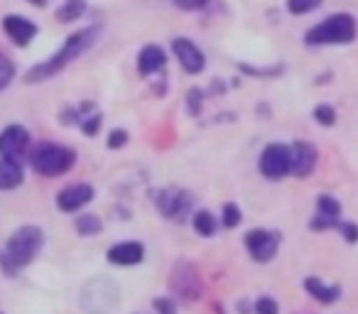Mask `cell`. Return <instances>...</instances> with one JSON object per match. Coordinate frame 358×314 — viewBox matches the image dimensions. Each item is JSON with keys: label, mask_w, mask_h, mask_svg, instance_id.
I'll return each instance as SVG.
<instances>
[{"label": "cell", "mask_w": 358, "mask_h": 314, "mask_svg": "<svg viewBox=\"0 0 358 314\" xmlns=\"http://www.w3.org/2000/svg\"><path fill=\"white\" fill-rule=\"evenodd\" d=\"M319 6H322V0H287V8L292 15H302V13H309Z\"/></svg>", "instance_id": "603a6c76"}, {"label": "cell", "mask_w": 358, "mask_h": 314, "mask_svg": "<svg viewBox=\"0 0 358 314\" xmlns=\"http://www.w3.org/2000/svg\"><path fill=\"white\" fill-rule=\"evenodd\" d=\"M201 110V91L199 89H192L189 91V113L192 115H199Z\"/></svg>", "instance_id": "f1b7e54d"}, {"label": "cell", "mask_w": 358, "mask_h": 314, "mask_svg": "<svg viewBox=\"0 0 358 314\" xmlns=\"http://www.w3.org/2000/svg\"><path fill=\"white\" fill-rule=\"evenodd\" d=\"M3 27H6L8 37L20 47L30 45V40L37 35L35 22H30L27 17H20V15H8L6 20H3Z\"/></svg>", "instance_id": "7c38bea8"}, {"label": "cell", "mask_w": 358, "mask_h": 314, "mask_svg": "<svg viewBox=\"0 0 358 314\" xmlns=\"http://www.w3.org/2000/svg\"><path fill=\"white\" fill-rule=\"evenodd\" d=\"M13 76H15V64H13L6 55H0V91L10 84Z\"/></svg>", "instance_id": "7402d4cb"}, {"label": "cell", "mask_w": 358, "mask_h": 314, "mask_svg": "<svg viewBox=\"0 0 358 314\" xmlns=\"http://www.w3.org/2000/svg\"><path fill=\"white\" fill-rule=\"evenodd\" d=\"M162 66H164V52L159 50V47L150 45V47H145V50L140 52L138 69H140V74H143V76L155 74V71H159Z\"/></svg>", "instance_id": "2e32d148"}, {"label": "cell", "mask_w": 358, "mask_h": 314, "mask_svg": "<svg viewBox=\"0 0 358 314\" xmlns=\"http://www.w3.org/2000/svg\"><path fill=\"white\" fill-rule=\"evenodd\" d=\"M157 206L162 209L164 216L169 219H182V214H187V209L192 206V197L187 192H159Z\"/></svg>", "instance_id": "8fae6325"}, {"label": "cell", "mask_w": 358, "mask_h": 314, "mask_svg": "<svg viewBox=\"0 0 358 314\" xmlns=\"http://www.w3.org/2000/svg\"><path fill=\"white\" fill-rule=\"evenodd\" d=\"M30 148V133L22 125H10L0 133V155L22 160V155Z\"/></svg>", "instance_id": "ba28073f"}, {"label": "cell", "mask_w": 358, "mask_h": 314, "mask_svg": "<svg viewBox=\"0 0 358 314\" xmlns=\"http://www.w3.org/2000/svg\"><path fill=\"white\" fill-rule=\"evenodd\" d=\"M172 50L174 55H177L179 64L185 66V71H189V74H199L201 69H204V55H201V50L194 45L192 40H187V37H177V40L172 42Z\"/></svg>", "instance_id": "9c48e42d"}, {"label": "cell", "mask_w": 358, "mask_h": 314, "mask_svg": "<svg viewBox=\"0 0 358 314\" xmlns=\"http://www.w3.org/2000/svg\"><path fill=\"white\" fill-rule=\"evenodd\" d=\"M94 199V187L89 185H74V187H66L57 194V206L66 214L71 211H79L81 206H86L89 201Z\"/></svg>", "instance_id": "30bf717a"}, {"label": "cell", "mask_w": 358, "mask_h": 314, "mask_svg": "<svg viewBox=\"0 0 358 314\" xmlns=\"http://www.w3.org/2000/svg\"><path fill=\"white\" fill-rule=\"evenodd\" d=\"M155 309H157L159 314H174V304L169 302V299H155Z\"/></svg>", "instance_id": "d6a6232c"}, {"label": "cell", "mask_w": 358, "mask_h": 314, "mask_svg": "<svg viewBox=\"0 0 358 314\" xmlns=\"http://www.w3.org/2000/svg\"><path fill=\"white\" fill-rule=\"evenodd\" d=\"M125 143H128V133H125V130H113V133L108 135V148L110 150L123 148Z\"/></svg>", "instance_id": "4316f807"}, {"label": "cell", "mask_w": 358, "mask_h": 314, "mask_svg": "<svg viewBox=\"0 0 358 314\" xmlns=\"http://www.w3.org/2000/svg\"><path fill=\"white\" fill-rule=\"evenodd\" d=\"M84 10H86L84 0H64V6L57 10V20L59 22H74V20H79Z\"/></svg>", "instance_id": "ac0fdd59"}, {"label": "cell", "mask_w": 358, "mask_h": 314, "mask_svg": "<svg viewBox=\"0 0 358 314\" xmlns=\"http://www.w3.org/2000/svg\"><path fill=\"white\" fill-rule=\"evenodd\" d=\"M42 243H45L42 229H37V226H22V229H17L15 234L10 236V241H8L6 258H3L8 270L13 273V268H20V265L30 263L37 255V250L42 248Z\"/></svg>", "instance_id": "3957f363"}, {"label": "cell", "mask_w": 358, "mask_h": 314, "mask_svg": "<svg viewBox=\"0 0 358 314\" xmlns=\"http://www.w3.org/2000/svg\"><path fill=\"white\" fill-rule=\"evenodd\" d=\"M356 40V20L348 13L329 15L322 25L307 32L309 45H348Z\"/></svg>", "instance_id": "7a4b0ae2"}, {"label": "cell", "mask_w": 358, "mask_h": 314, "mask_svg": "<svg viewBox=\"0 0 358 314\" xmlns=\"http://www.w3.org/2000/svg\"><path fill=\"white\" fill-rule=\"evenodd\" d=\"M241 224V209L236 204H226L224 206V226L226 229H234Z\"/></svg>", "instance_id": "cb8c5ba5"}, {"label": "cell", "mask_w": 358, "mask_h": 314, "mask_svg": "<svg viewBox=\"0 0 358 314\" xmlns=\"http://www.w3.org/2000/svg\"><path fill=\"white\" fill-rule=\"evenodd\" d=\"M278 245H280V236L270 234V231L258 229L245 236V248H248V253L253 255L255 260H260V263H268V260L278 253Z\"/></svg>", "instance_id": "52a82bcc"}, {"label": "cell", "mask_w": 358, "mask_h": 314, "mask_svg": "<svg viewBox=\"0 0 358 314\" xmlns=\"http://www.w3.org/2000/svg\"><path fill=\"white\" fill-rule=\"evenodd\" d=\"M17 185H22L20 160L0 155V190H15Z\"/></svg>", "instance_id": "9a60e30c"}, {"label": "cell", "mask_w": 358, "mask_h": 314, "mask_svg": "<svg viewBox=\"0 0 358 314\" xmlns=\"http://www.w3.org/2000/svg\"><path fill=\"white\" fill-rule=\"evenodd\" d=\"M292 170V150L285 145H268L260 155V172L268 180H282Z\"/></svg>", "instance_id": "5b68a950"}, {"label": "cell", "mask_w": 358, "mask_h": 314, "mask_svg": "<svg viewBox=\"0 0 358 314\" xmlns=\"http://www.w3.org/2000/svg\"><path fill=\"white\" fill-rule=\"evenodd\" d=\"M255 314H278V302L270 297H260L255 302Z\"/></svg>", "instance_id": "484cf974"}, {"label": "cell", "mask_w": 358, "mask_h": 314, "mask_svg": "<svg viewBox=\"0 0 358 314\" xmlns=\"http://www.w3.org/2000/svg\"><path fill=\"white\" fill-rule=\"evenodd\" d=\"M101 35V27L94 25V27H84V30L74 32V35L69 37V40L64 42V47H62L57 55H52L47 62H42V64L32 66L30 71H27L25 81L27 84H40V81H47L52 79L55 74H59L64 66H69L74 59H79L81 55H84L86 50H89L91 45H94L96 40H99Z\"/></svg>", "instance_id": "6da1fadb"}, {"label": "cell", "mask_w": 358, "mask_h": 314, "mask_svg": "<svg viewBox=\"0 0 358 314\" xmlns=\"http://www.w3.org/2000/svg\"><path fill=\"white\" fill-rule=\"evenodd\" d=\"M317 165V148H312L309 143H294L292 148V170L297 177H307Z\"/></svg>", "instance_id": "4fadbf2b"}, {"label": "cell", "mask_w": 358, "mask_h": 314, "mask_svg": "<svg viewBox=\"0 0 358 314\" xmlns=\"http://www.w3.org/2000/svg\"><path fill=\"white\" fill-rule=\"evenodd\" d=\"M194 229L199 236H214L216 231V219L209 211H196L194 214Z\"/></svg>", "instance_id": "d6986e66"}, {"label": "cell", "mask_w": 358, "mask_h": 314, "mask_svg": "<svg viewBox=\"0 0 358 314\" xmlns=\"http://www.w3.org/2000/svg\"><path fill=\"white\" fill-rule=\"evenodd\" d=\"M338 221H334V219H329V216H322L319 214L317 219L309 224V229H314V231H322V229H329V226H336Z\"/></svg>", "instance_id": "4dcf8cb0"}, {"label": "cell", "mask_w": 358, "mask_h": 314, "mask_svg": "<svg viewBox=\"0 0 358 314\" xmlns=\"http://www.w3.org/2000/svg\"><path fill=\"white\" fill-rule=\"evenodd\" d=\"M169 287L172 292H177L179 297L185 299H196L201 297V278L196 273V268L192 263H177L172 268V275H169Z\"/></svg>", "instance_id": "8992f818"}, {"label": "cell", "mask_w": 358, "mask_h": 314, "mask_svg": "<svg viewBox=\"0 0 358 314\" xmlns=\"http://www.w3.org/2000/svg\"><path fill=\"white\" fill-rule=\"evenodd\" d=\"M32 6H37V8H45L47 6V0H30Z\"/></svg>", "instance_id": "836d02e7"}, {"label": "cell", "mask_w": 358, "mask_h": 314, "mask_svg": "<svg viewBox=\"0 0 358 314\" xmlns=\"http://www.w3.org/2000/svg\"><path fill=\"white\" fill-rule=\"evenodd\" d=\"M81 128L86 135H96V130L101 128V115H91L89 120H81Z\"/></svg>", "instance_id": "f546056e"}, {"label": "cell", "mask_w": 358, "mask_h": 314, "mask_svg": "<svg viewBox=\"0 0 358 314\" xmlns=\"http://www.w3.org/2000/svg\"><path fill=\"white\" fill-rule=\"evenodd\" d=\"M32 170L42 177H59L64 172L71 170V165L76 162V152L69 148H62V145H40L35 148V152L30 155Z\"/></svg>", "instance_id": "277c9868"}, {"label": "cell", "mask_w": 358, "mask_h": 314, "mask_svg": "<svg viewBox=\"0 0 358 314\" xmlns=\"http://www.w3.org/2000/svg\"><path fill=\"white\" fill-rule=\"evenodd\" d=\"M314 118H317V123H322V125H334L336 113H334L331 106H317V108H314Z\"/></svg>", "instance_id": "d4e9b609"}, {"label": "cell", "mask_w": 358, "mask_h": 314, "mask_svg": "<svg viewBox=\"0 0 358 314\" xmlns=\"http://www.w3.org/2000/svg\"><path fill=\"white\" fill-rule=\"evenodd\" d=\"M76 231H79L81 236H94L101 231V219L94 214H84L76 219Z\"/></svg>", "instance_id": "ffe728a7"}, {"label": "cell", "mask_w": 358, "mask_h": 314, "mask_svg": "<svg viewBox=\"0 0 358 314\" xmlns=\"http://www.w3.org/2000/svg\"><path fill=\"white\" fill-rule=\"evenodd\" d=\"M174 6L182 8V10H199V8H204L209 0H172Z\"/></svg>", "instance_id": "83f0119b"}, {"label": "cell", "mask_w": 358, "mask_h": 314, "mask_svg": "<svg viewBox=\"0 0 358 314\" xmlns=\"http://www.w3.org/2000/svg\"><path fill=\"white\" fill-rule=\"evenodd\" d=\"M304 287H307V292L312 294L314 299H319V302H324V304L338 299V287H327V285H324L322 280H317V278L304 280Z\"/></svg>", "instance_id": "e0dca14e"}, {"label": "cell", "mask_w": 358, "mask_h": 314, "mask_svg": "<svg viewBox=\"0 0 358 314\" xmlns=\"http://www.w3.org/2000/svg\"><path fill=\"white\" fill-rule=\"evenodd\" d=\"M341 234L348 243H356L358 241V226L356 224H341Z\"/></svg>", "instance_id": "1f68e13d"}, {"label": "cell", "mask_w": 358, "mask_h": 314, "mask_svg": "<svg viewBox=\"0 0 358 314\" xmlns=\"http://www.w3.org/2000/svg\"><path fill=\"white\" fill-rule=\"evenodd\" d=\"M319 214L322 216H329V219L338 221V214H341V204H338L336 199H331V197H319Z\"/></svg>", "instance_id": "44dd1931"}, {"label": "cell", "mask_w": 358, "mask_h": 314, "mask_svg": "<svg viewBox=\"0 0 358 314\" xmlns=\"http://www.w3.org/2000/svg\"><path fill=\"white\" fill-rule=\"evenodd\" d=\"M145 258V248L143 243H135V241H128V243H118L108 250V260L115 265H135Z\"/></svg>", "instance_id": "5bb4252c"}]
</instances>
